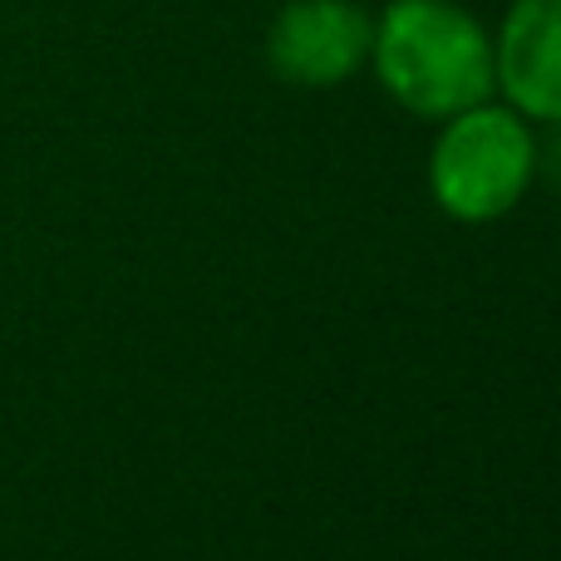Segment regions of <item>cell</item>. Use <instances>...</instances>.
I'll use <instances>...</instances> for the list:
<instances>
[{"label": "cell", "mask_w": 561, "mask_h": 561, "mask_svg": "<svg viewBox=\"0 0 561 561\" xmlns=\"http://www.w3.org/2000/svg\"><path fill=\"white\" fill-rule=\"evenodd\" d=\"M379 79L414 114H463L493 89V49L448 0H394L375 30Z\"/></svg>", "instance_id": "6da1fadb"}, {"label": "cell", "mask_w": 561, "mask_h": 561, "mask_svg": "<svg viewBox=\"0 0 561 561\" xmlns=\"http://www.w3.org/2000/svg\"><path fill=\"white\" fill-rule=\"evenodd\" d=\"M533 173V138L503 108H463L434 153V187L454 217L483 222L517 203Z\"/></svg>", "instance_id": "7a4b0ae2"}, {"label": "cell", "mask_w": 561, "mask_h": 561, "mask_svg": "<svg viewBox=\"0 0 561 561\" xmlns=\"http://www.w3.org/2000/svg\"><path fill=\"white\" fill-rule=\"evenodd\" d=\"M375 25L350 0H290L272 25V65L296 84H340L365 65Z\"/></svg>", "instance_id": "3957f363"}, {"label": "cell", "mask_w": 561, "mask_h": 561, "mask_svg": "<svg viewBox=\"0 0 561 561\" xmlns=\"http://www.w3.org/2000/svg\"><path fill=\"white\" fill-rule=\"evenodd\" d=\"M497 79L517 108L561 124V0H517L497 45Z\"/></svg>", "instance_id": "277c9868"}, {"label": "cell", "mask_w": 561, "mask_h": 561, "mask_svg": "<svg viewBox=\"0 0 561 561\" xmlns=\"http://www.w3.org/2000/svg\"><path fill=\"white\" fill-rule=\"evenodd\" d=\"M547 178H557V183H561V134H557V144H552V168H547Z\"/></svg>", "instance_id": "5b68a950"}]
</instances>
